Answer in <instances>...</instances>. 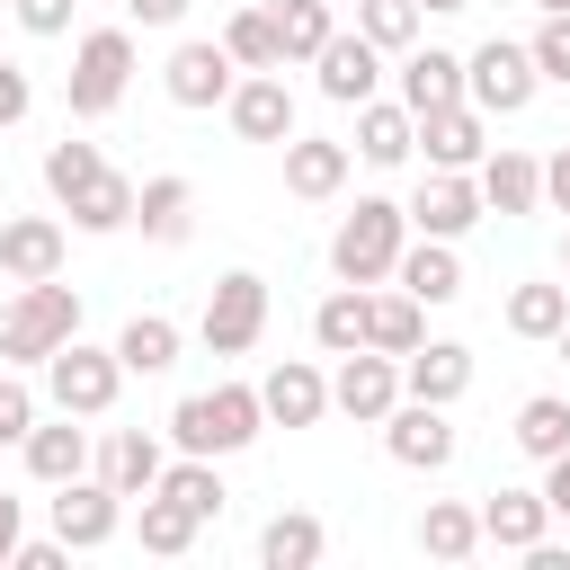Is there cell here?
<instances>
[{"label": "cell", "instance_id": "obj_24", "mask_svg": "<svg viewBox=\"0 0 570 570\" xmlns=\"http://www.w3.org/2000/svg\"><path fill=\"white\" fill-rule=\"evenodd\" d=\"M454 98H463V53H445V45H410V53H401V107L428 116V107H454Z\"/></svg>", "mask_w": 570, "mask_h": 570}, {"label": "cell", "instance_id": "obj_48", "mask_svg": "<svg viewBox=\"0 0 570 570\" xmlns=\"http://www.w3.org/2000/svg\"><path fill=\"white\" fill-rule=\"evenodd\" d=\"M543 205H561V214H570V142L543 160Z\"/></svg>", "mask_w": 570, "mask_h": 570}, {"label": "cell", "instance_id": "obj_7", "mask_svg": "<svg viewBox=\"0 0 570 570\" xmlns=\"http://www.w3.org/2000/svg\"><path fill=\"white\" fill-rule=\"evenodd\" d=\"M534 53L525 45H508V36H490V45H472L463 53V98L481 107V116H525L534 107Z\"/></svg>", "mask_w": 570, "mask_h": 570}, {"label": "cell", "instance_id": "obj_52", "mask_svg": "<svg viewBox=\"0 0 570 570\" xmlns=\"http://www.w3.org/2000/svg\"><path fill=\"white\" fill-rule=\"evenodd\" d=\"M552 347H561V365H570V321H561V330H552Z\"/></svg>", "mask_w": 570, "mask_h": 570}, {"label": "cell", "instance_id": "obj_10", "mask_svg": "<svg viewBox=\"0 0 570 570\" xmlns=\"http://www.w3.org/2000/svg\"><path fill=\"white\" fill-rule=\"evenodd\" d=\"M116 525H125V499L98 472L53 481V534H62V552H98V543H116Z\"/></svg>", "mask_w": 570, "mask_h": 570}, {"label": "cell", "instance_id": "obj_51", "mask_svg": "<svg viewBox=\"0 0 570 570\" xmlns=\"http://www.w3.org/2000/svg\"><path fill=\"white\" fill-rule=\"evenodd\" d=\"M454 9H472V0H419V18H454Z\"/></svg>", "mask_w": 570, "mask_h": 570}, {"label": "cell", "instance_id": "obj_41", "mask_svg": "<svg viewBox=\"0 0 570 570\" xmlns=\"http://www.w3.org/2000/svg\"><path fill=\"white\" fill-rule=\"evenodd\" d=\"M276 36H285V62H312L338 27H330V0H294V9H276Z\"/></svg>", "mask_w": 570, "mask_h": 570}, {"label": "cell", "instance_id": "obj_39", "mask_svg": "<svg viewBox=\"0 0 570 570\" xmlns=\"http://www.w3.org/2000/svg\"><path fill=\"white\" fill-rule=\"evenodd\" d=\"M561 321H570V285H517L508 294V330L517 338H552Z\"/></svg>", "mask_w": 570, "mask_h": 570}, {"label": "cell", "instance_id": "obj_33", "mask_svg": "<svg viewBox=\"0 0 570 570\" xmlns=\"http://www.w3.org/2000/svg\"><path fill=\"white\" fill-rule=\"evenodd\" d=\"M321 552H330V534H321V517H303V508H285V517L258 525V561H267V570H312Z\"/></svg>", "mask_w": 570, "mask_h": 570}, {"label": "cell", "instance_id": "obj_25", "mask_svg": "<svg viewBox=\"0 0 570 570\" xmlns=\"http://www.w3.org/2000/svg\"><path fill=\"white\" fill-rule=\"evenodd\" d=\"M365 169H401L410 151H419V116L410 107H383V98H365L356 107V142H347Z\"/></svg>", "mask_w": 570, "mask_h": 570}, {"label": "cell", "instance_id": "obj_55", "mask_svg": "<svg viewBox=\"0 0 570 570\" xmlns=\"http://www.w3.org/2000/svg\"><path fill=\"white\" fill-rule=\"evenodd\" d=\"M561 267H570V240H561Z\"/></svg>", "mask_w": 570, "mask_h": 570}, {"label": "cell", "instance_id": "obj_14", "mask_svg": "<svg viewBox=\"0 0 570 570\" xmlns=\"http://www.w3.org/2000/svg\"><path fill=\"white\" fill-rule=\"evenodd\" d=\"M223 116H232L240 142H285V134H294V89H285V71H249V80H232Z\"/></svg>", "mask_w": 570, "mask_h": 570}, {"label": "cell", "instance_id": "obj_49", "mask_svg": "<svg viewBox=\"0 0 570 570\" xmlns=\"http://www.w3.org/2000/svg\"><path fill=\"white\" fill-rule=\"evenodd\" d=\"M125 9H134V18H142V27H178V18H187V9H196V0H125Z\"/></svg>", "mask_w": 570, "mask_h": 570}, {"label": "cell", "instance_id": "obj_37", "mask_svg": "<svg viewBox=\"0 0 570 570\" xmlns=\"http://www.w3.org/2000/svg\"><path fill=\"white\" fill-rule=\"evenodd\" d=\"M508 436H517L534 463H552V454L570 445V401H561V392H534V401H517V428H508Z\"/></svg>", "mask_w": 570, "mask_h": 570}, {"label": "cell", "instance_id": "obj_35", "mask_svg": "<svg viewBox=\"0 0 570 570\" xmlns=\"http://www.w3.org/2000/svg\"><path fill=\"white\" fill-rule=\"evenodd\" d=\"M151 490H169L196 525H205V517H223V499H232V490H223V472H214V454H178V463H160V481H151Z\"/></svg>", "mask_w": 570, "mask_h": 570}, {"label": "cell", "instance_id": "obj_29", "mask_svg": "<svg viewBox=\"0 0 570 570\" xmlns=\"http://www.w3.org/2000/svg\"><path fill=\"white\" fill-rule=\"evenodd\" d=\"M223 53H232L240 71H285V36H276V9H267V0L232 9V27H223Z\"/></svg>", "mask_w": 570, "mask_h": 570}, {"label": "cell", "instance_id": "obj_46", "mask_svg": "<svg viewBox=\"0 0 570 570\" xmlns=\"http://www.w3.org/2000/svg\"><path fill=\"white\" fill-rule=\"evenodd\" d=\"M543 508H552V517H570V445L543 463Z\"/></svg>", "mask_w": 570, "mask_h": 570}, {"label": "cell", "instance_id": "obj_4", "mask_svg": "<svg viewBox=\"0 0 570 570\" xmlns=\"http://www.w3.org/2000/svg\"><path fill=\"white\" fill-rule=\"evenodd\" d=\"M125 80H134V27H89V36L71 45L62 98H71V116H107V107L125 98Z\"/></svg>", "mask_w": 570, "mask_h": 570}, {"label": "cell", "instance_id": "obj_5", "mask_svg": "<svg viewBox=\"0 0 570 570\" xmlns=\"http://www.w3.org/2000/svg\"><path fill=\"white\" fill-rule=\"evenodd\" d=\"M45 392H53V410H71V419H107L116 392H125V365H116V347L62 338V347L45 356Z\"/></svg>", "mask_w": 570, "mask_h": 570}, {"label": "cell", "instance_id": "obj_54", "mask_svg": "<svg viewBox=\"0 0 570 570\" xmlns=\"http://www.w3.org/2000/svg\"><path fill=\"white\" fill-rule=\"evenodd\" d=\"M267 9H294V0H267Z\"/></svg>", "mask_w": 570, "mask_h": 570}, {"label": "cell", "instance_id": "obj_22", "mask_svg": "<svg viewBox=\"0 0 570 570\" xmlns=\"http://www.w3.org/2000/svg\"><path fill=\"white\" fill-rule=\"evenodd\" d=\"M160 463H169V454H160V436H151V428H116V436L89 454V472H98L116 499H142V490L160 481Z\"/></svg>", "mask_w": 570, "mask_h": 570}, {"label": "cell", "instance_id": "obj_47", "mask_svg": "<svg viewBox=\"0 0 570 570\" xmlns=\"http://www.w3.org/2000/svg\"><path fill=\"white\" fill-rule=\"evenodd\" d=\"M9 570H62V534H53V543H27V534H18V552H9Z\"/></svg>", "mask_w": 570, "mask_h": 570}, {"label": "cell", "instance_id": "obj_43", "mask_svg": "<svg viewBox=\"0 0 570 570\" xmlns=\"http://www.w3.org/2000/svg\"><path fill=\"white\" fill-rule=\"evenodd\" d=\"M27 428H36V392L18 374H0V445H27Z\"/></svg>", "mask_w": 570, "mask_h": 570}, {"label": "cell", "instance_id": "obj_23", "mask_svg": "<svg viewBox=\"0 0 570 570\" xmlns=\"http://www.w3.org/2000/svg\"><path fill=\"white\" fill-rule=\"evenodd\" d=\"M543 534H552L543 490H490V499H481V543H499V552H534Z\"/></svg>", "mask_w": 570, "mask_h": 570}, {"label": "cell", "instance_id": "obj_44", "mask_svg": "<svg viewBox=\"0 0 570 570\" xmlns=\"http://www.w3.org/2000/svg\"><path fill=\"white\" fill-rule=\"evenodd\" d=\"M27 36H71V0H9Z\"/></svg>", "mask_w": 570, "mask_h": 570}, {"label": "cell", "instance_id": "obj_6", "mask_svg": "<svg viewBox=\"0 0 570 570\" xmlns=\"http://www.w3.org/2000/svg\"><path fill=\"white\" fill-rule=\"evenodd\" d=\"M196 338H205L214 356H249V347L267 338V276H258V267H232V276H214Z\"/></svg>", "mask_w": 570, "mask_h": 570}, {"label": "cell", "instance_id": "obj_28", "mask_svg": "<svg viewBox=\"0 0 570 570\" xmlns=\"http://www.w3.org/2000/svg\"><path fill=\"white\" fill-rule=\"evenodd\" d=\"M27 472L53 490V481H80L89 472V428H71V410L53 428H27Z\"/></svg>", "mask_w": 570, "mask_h": 570}, {"label": "cell", "instance_id": "obj_12", "mask_svg": "<svg viewBox=\"0 0 570 570\" xmlns=\"http://www.w3.org/2000/svg\"><path fill=\"white\" fill-rule=\"evenodd\" d=\"M232 80H240V62L223 53V36H214V45H205V36H187V45L169 53V71H160L169 107H223V98H232Z\"/></svg>", "mask_w": 570, "mask_h": 570}, {"label": "cell", "instance_id": "obj_11", "mask_svg": "<svg viewBox=\"0 0 570 570\" xmlns=\"http://www.w3.org/2000/svg\"><path fill=\"white\" fill-rule=\"evenodd\" d=\"M401 214H410V232H428V240H463L490 205H481L472 169H428V178H419V196H410Z\"/></svg>", "mask_w": 570, "mask_h": 570}, {"label": "cell", "instance_id": "obj_20", "mask_svg": "<svg viewBox=\"0 0 570 570\" xmlns=\"http://www.w3.org/2000/svg\"><path fill=\"white\" fill-rule=\"evenodd\" d=\"M312 71H321V98H330V107H365L374 80H383V53H374L365 36H330V45L312 53Z\"/></svg>", "mask_w": 570, "mask_h": 570}, {"label": "cell", "instance_id": "obj_50", "mask_svg": "<svg viewBox=\"0 0 570 570\" xmlns=\"http://www.w3.org/2000/svg\"><path fill=\"white\" fill-rule=\"evenodd\" d=\"M18 525H27V508L0 490V570H9V552H18Z\"/></svg>", "mask_w": 570, "mask_h": 570}, {"label": "cell", "instance_id": "obj_40", "mask_svg": "<svg viewBox=\"0 0 570 570\" xmlns=\"http://www.w3.org/2000/svg\"><path fill=\"white\" fill-rule=\"evenodd\" d=\"M98 169H107V151H98V142H71V134H62V142L45 151V187H53V205H71V196H80V187H89Z\"/></svg>", "mask_w": 570, "mask_h": 570}, {"label": "cell", "instance_id": "obj_15", "mask_svg": "<svg viewBox=\"0 0 570 570\" xmlns=\"http://www.w3.org/2000/svg\"><path fill=\"white\" fill-rule=\"evenodd\" d=\"M419 142H428V169H481V151H490V116H481L472 98L428 107V116H419Z\"/></svg>", "mask_w": 570, "mask_h": 570}, {"label": "cell", "instance_id": "obj_18", "mask_svg": "<svg viewBox=\"0 0 570 570\" xmlns=\"http://www.w3.org/2000/svg\"><path fill=\"white\" fill-rule=\"evenodd\" d=\"M258 410H267L276 428H321V410H330V374H321L312 356H285V365H267V383H258Z\"/></svg>", "mask_w": 570, "mask_h": 570}, {"label": "cell", "instance_id": "obj_45", "mask_svg": "<svg viewBox=\"0 0 570 570\" xmlns=\"http://www.w3.org/2000/svg\"><path fill=\"white\" fill-rule=\"evenodd\" d=\"M27 107H36V80H27L18 62H0V125H18Z\"/></svg>", "mask_w": 570, "mask_h": 570}, {"label": "cell", "instance_id": "obj_9", "mask_svg": "<svg viewBox=\"0 0 570 570\" xmlns=\"http://www.w3.org/2000/svg\"><path fill=\"white\" fill-rule=\"evenodd\" d=\"M392 401H401V356H383V347H347L338 374H330V410H347L356 428H383Z\"/></svg>", "mask_w": 570, "mask_h": 570}, {"label": "cell", "instance_id": "obj_3", "mask_svg": "<svg viewBox=\"0 0 570 570\" xmlns=\"http://www.w3.org/2000/svg\"><path fill=\"white\" fill-rule=\"evenodd\" d=\"M62 338H80V294L62 276L18 285V303L0 312V365H45Z\"/></svg>", "mask_w": 570, "mask_h": 570}, {"label": "cell", "instance_id": "obj_36", "mask_svg": "<svg viewBox=\"0 0 570 570\" xmlns=\"http://www.w3.org/2000/svg\"><path fill=\"white\" fill-rule=\"evenodd\" d=\"M134 525H142V552H160V561H178V552L196 543V517H187L169 490H142V499H134Z\"/></svg>", "mask_w": 570, "mask_h": 570}, {"label": "cell", "instance_id": "obj_38", "mask_svg": "<svg viewBox=\"0 0 570 570\" xmlns=\"http://www.w3.org/2000/svg\"><path fill=\"white\" fill-rule=\"evenodd\" d=\"M356 36L374 53H410L419 45V0H356Z\"/></svg>", "mask_w": 570, "mask_h": 570}, {"label": "cell", "instance_id": "obj_19", "mask_svg": "<svg viewBox=\"0 0 570 570\" xmlns=\"http://www.w3.org/2000/svg\"><path fill=\"white\" fill-rule=\"evenodd\" d=\"M472 187H481V205H490V214H534V205H543V160H534V151L490 142V151H481V169H472Z\"/></svg>", "mask_w": 570, "mask_h": 570}, {"label": "cell", "instance_id": "obj_13", "mask_svg": "<svg viewBox=\"0 0 570 570\" xmlns=\"http://www.w3.org/2000/svg\"><path fill=\"white\" fill-rule=\"evenodd\" d=\"M62 258H71V232H62L53 214H9V223H0V276H9V285L62 276Z\"/></svg>", "mask_w": 570, "mask_h": 570}, {"label": "cell", "instance_id": "obj_21", "mask_svg": "<svg viewBox=\"0 0 570 570\" xmlns=\"http://www.w3.org/2000/svg\"><path fill=\"white\" fill-rule=\"evenodd\" d=\"M392 285H401V294H419L428 312H436V303H454V294H463V258H454V240H428V232H419V240H401Z\"/></svg>", "mask_w": 570, "mask_h": 570}, {"label": "cell", "instance_id": "obj_31", "mask_svg": "<svg viewBox=\"0 0 570 570\" xmlns=\"http://www.w3.org/2000/svg\"><path fill=\"white\" fill-rule=\"evenodd\" d=\"M116 365H125V374H169V365H178V321H169V312H134V321L116 330Z\"/></svg>", "mask_w": 570, "mask_h": 570}, {"label": "cell", "instance_id": "obj_17", "mask_svg": "<svg viewBox=\"0 0 570 570\" xmlns=\"http://www.w3.org/2000/svg\"><path fill=\"white\" fill-rule=\"evenodd\" d=\"M401 392H410V401H445V410H454V401L472 392V347H463V338H419V347L401 356Z\"/></svg>", "mask_w": 570, "mask_h": 570}, {"label": "cell", "instance_id": "obj_1", "mask_svg": "<svg viewBox=\"0 0 570 570\" xmlns=\"http://www.w3.org/2000/svg\"><path fill=\"white\" fill-rule=\"evenodd\" d=\"M258 428H267V410H258V383H214V392H187L178 410H169V436H178V454H240V445H258Z\"/></svg>", "mask_w": 570, "mask_h": 570}, {"label": "cell", "instance_id": "obj_2", "mask_svg": "<svg viewBox=\"0 0 570 570\" xmlns=\"http://www.w3.org/2000/svg\"><path fill=\"white\" fill-rule=\"evenodd\" d=\"M401 240H410V214L392 196H356L338 214V232H330V276L338 285H383L392 258H401Z\"/></svg>", "mask_w": 570, "mask_h": 570}, {"label": "cell", "instance_id": "obj_8", "mask_svg": "<svg viewBox=\"0 0 570 570\" xmlns=\"http://www.w3.org/2000/svg\"><path fill=\"white\" fill-rule=\"evenodd\" d=\"M383 445H392V463L401 472H445L454 463V419H445V401H392L383 410Z\"/></svg>", "mask_w": 570, "mask_h": 570}, {"label": "cell", "instance_id": "obj_26", "mask_svg": "<svg viewBox=\"0 0 570 570\" xmlns=\"http://www.w3.org/2000/svg\"><path fill=\"white\" fill-rule=\"evenodd\" d=\"M134 223H142V240L178 249V240L196 232V187H187V178H142V187H134Z\"/></svg>", "mask_w": 570, "mask_h": 570}, {"label": "cell", "instance_id": "obj_53", "mask_svg": "<svg viewBox=\"0 0 570 570\" xmlns=\"http://www.w3.org/2000/svg\"><path fill=\"white\" fill-rule=\"evenodd\" d=\"M534 9H543V18H561V9H570V0H534Z\"/></svg>", "mask_w": 570, "mask_h": 570}, {"label": "cell", "instance_id": "obj_32", "mask_svg": "<svg viewBox=\"0 0 570 570\" xmlns=\"http://www.w3.org/2000/svg\"><path fill=\"white\" fill-rule=\"evenodd\" d=\"M419 552H436V561H472V552H481V508H463V499H428V508H419Z\"/></svg>", "mask_w": 570, "mask_h": 570}, {"label": "cell", "instance_id": "obj_30", "mask_svg": "<svg viewBox=\"0 0 570 570\" xmlns=\"http://www.w3.org/2000/svg\"><path fill=\"white\" fill-rule=\"evenodd\" d=\"M62 214H71V232H125V223H134V178L107 160V169H98V178L62 205Z\"/></svg>", "mask_w": 570, "mask_h": 570}, {"label": "cell", "instance_id": "obj_16", "mask_svg": "<svg viewBox=\"0 0 570 570\" xmlns=\"http://www.w3.org/2000/svg\"><path fill=\"white\" fill-rule=\"evenodd\" d=\"M276 151H285V187H294L303 205H330V196L347 187V169H356V151L330 142V134H285Z\"/></svg>", "mask_w": 570, "mask_h": 570}, {"label": "cell", "instance_id": "obj_27", "mask_svg": "<svg viewBox=\"0 0 570 570\" xmlns=\"http://www.w3.org/2000/svg\"><path fill=\"white\" fill-rule=\"evenodd\" d=\"M419 338H428V303H419V294H401V285H392V294H374V285H365V347L410 356Z\"/></svg>", "mask_w": 570, "mask_h": 570}, {"label": "cell", "instance_id": "obj_34", "mask_svg": "<svg viewBox=\"0 0 570 570\" xmlns=\"http://www.w3.org/2000/svg\"><path fill=\"white\" fill-rule=\"evenodd\" d=\"M312 347H321V356L365 347V285H330V294L312 303Z\"/></svg>", "mask_w": 570, "mask_h": 570}, {"label": "cell", "instance_id": "obj_42", "mask_svg": "<svg viewBox=\"0 0 570 570\" xmlns=\"http://www.w3.org/2000/svg\"><path fill=\"white\" fill-rule=\"evenodd\" d=\"M525 53H534V80H561V89H570V9H561V18H543Z\"/></svg>", "mask_w": 570, "mask_h": 570}]
</instances>
